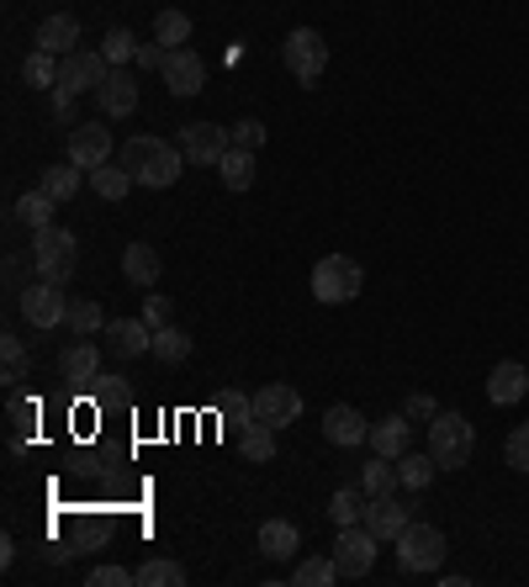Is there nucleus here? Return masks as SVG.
Returning a JSON list of instances; mask_svg holds the SVG:
<instances>
[{"mask_svg": "<svg viewBox=\"0 0 529 587\" xmlns=\"http://www.w3.org/2000/svg\"><path fill=\"white\" fill-rule=\"evenodd\" d=\"M504 455H508V465H514V471H529V423H519V429L508 434Z\"/></svg>", "mask_w": 529, "mask_h": 587, "instance_id": "nucleus-40", "label": "nucleus"}, {"mask_svg": "<svg viewBox=\"0 0 529 587\" xmlns=\"http://www.w3.org/2000/svg\"><path fill=\"white\" fill-rule=\"evenodd\" d=\"M365 530L376 539H397L408 530V509H403L392 492H382V497H371V509H365Z\"/></svg>", "mask_w": 529, "mask_h": 587, "instance_id": "nucleus-18", "label": "nucleus"}, {"mask_svg": "<svg viewBox=\"0 0 529 587\" xmlns=\"http://www.w3.org/2000/svg\"><path fill=\"white\" fill-rule=\"evenodd\" d=\"M32 43L43 53H53V59H64V53H74V43H80V22H74V17H49V22L38 27Z\"/></svg>", "mask_w": 529, "mask_h": 587, "instance_id": "nucleus-22", "label": "nucleus"}, {"mask_svg": "<svg viewBox=\"0 0 529 587\" xmlns=\"http://www.w3.org/2000/svg\"><path fill=\"white\" fill-rule=\"evenodd\" d=\"M112 74V64H106V53L101 49H74L59 59V96H80V91H101V80Z\"/></svg>", "mask_w": 529, "mask_h": 587, "instance_id": "nucleus-7", "label": "nucleus"}, {"mask_svg": "<svg viewBox=\"0 0 529 587\" xmlns=\"http://www.w3.org/2000/svg\"><path fill=\"white\" fill-rule=\"evenodd\" d=\"M217 170H222V186H228V191H249V186H255V154H249V148H228Z\"/></svg>", "mask_w": 529, "mask_h": 587, "instance_id": "nucleus-28", "label": "nucleus"}, {"mask_svg": "<svg viewBox=\"0 0 529 587\" xmlns=\"http://www.w3.org/2000/svg\"><path fill=\"white\" fill-rule=\"evenodd\" d=\"M0 360H6V387H17V381L27 376V349H22V339H11V334H6V339H0Z\"/></svg>", "mask_w": 529, "mask_h": 587, "instance_id": "nucleus-39", "label": "nucleus"}, {"mask_svg": "<svg viewBox=\"0 0 529 587\" xmlns=\"http://www.w3.org/2000/svg\"><path fill=\"white\" fill-rule=\"evenodd\" d=\"M11 423H17V429H32V423H38V402H27V397H11Z\"/></svg>", "mask_w": 529, "mask_h": 587, "instance_id": "nucleus-43", "label": "nucleus"}, {"mask_svg": "<svg viewBox=\"0 0 529 587\" xmlns=\"http://www.w3.org/2000/svg\"><path fill=\"white\" fill-rule=\"evenodd\" d=\"M74 260H80V244H74L70 228H38L32 233V265H38V275L43 281H53V286H64L74 275Z\"/></svg>", "mask_w": 529, "mask_h": 587, "instance_id": "nucleus-3", "label": "nucleus"}, {"mask_svg": "<svg viewBox=\"0 0 529 587\" xmlns=\"http://www.w3.org/2000/svg\"><path fill=\"white\" fill-rule=\"evenodd\" d=\"M122 165H127V175H133L138 186L165 191V186L180 180L186 154H180V144H169V138H148V133H138V138H127V144H122Z\"/></svg>", "mask_w": 529, "mask_h": 587, "instance_id": "nucleus-1", "label": "nucleus"}, {"mask_svg": "<svg viewBox=\"0 0 529 587\" xmlns=\"http://www.w3.org/2000/svg\"><path fill=\"white\" fill-rule=\"evenodd\" d=\"M175 144L186 154V165H201V170H207V165H222V154L234 148V133L217 123H186Z\"/></svg>", "mask_w": 529, "mask_h": 587, "instance_id": "nucleus-8", "label": "nucleus"}, {"mask_svg": "<svg viewBox=\"0 0 529 587\" xmlns=\"http://www.w3.org/2000/svg\"><path fill=\"white\" fill-rule=\"evenodd\" d=\"M22 74H27V85L49 91V85H59V59L43 53V49H32V53H27V64H22Z\"/></svg>", "mask_w": 529, "mask_h": 587, "instance_id": "nucleus-34", "label": "nucleus"}, {"mask_svg": "<svg viewBox=\"0 0 529 587\" xmlns=\"http://www.w3.org/2000/svg\"><path fill=\"white\" fill-rule=\"evenodd\" d=\"M392 545H397V566H403L408 577L439 572V562H445V535H439L434 524H408V530L392 539Z\"/></svg>", "mask_w": 529, "mask_h": 587, "instance_id": "nucleus-6", "label": "nucleus"}, {"mask_svg": "<svg viewBox=\"0 0 529 587\" xmlns=\"http://www.w3.org/2000/svg\"><path fill=\"white\" fill-rule=\"evenodd\" d=\"M361 488L371 492V497H382V492H392V488H403V482H397V461H386V455H376V461L365 465Z\"/></svg>", "mask_w": 529, "mask_h": 587, "instance_id": "nucleus-36", "label": "nucleus"}, {"mask_svg": "<svg viewBox=\"0 0 529 587\" xmlns=\"http://www.w3.org/2000/svg\"><path fill=\"white\" fill-rule=\"evenodd\" d=\"M297 545H302L297 524H287V518H264V524H260V551L270 556V562H291V556H297Z\"/></svg>", "mask_w": 529, "mask_h": 587, "instance_id": "nucleus-21", "label": "nucleus"}, {"mask_svg": "<svg viewBox=\"0 0 529 587\" xmlns=\"http://www.w3.org/2000/svg\"><path fill=\"white\" fill-rule=\"evenodd\" d=\"M96 101H101L106 117H133V112H138V80H133L127 70H112L106 80H101Z\"/></svg>", "mask_w": 529, "mask_h": 587, "instance_id": "nucleus-16", "label": "nucleus"}, {"mask_svg": "<svg viewBox=\"0 0 529 587\" xmlns=\"http://www.w3.org/2000/svg\"><path fill=\"white\" fill-rule=\"evenodd\" d=\"M38 186H43L53 201H74V191H80V165H49V170L38 175Z\"/></svg>", "mask_w": 529, "mask_h": 587, "instance_id": "nucleus-32", "label": "nucleus"}, {"mask_svg": "<svg viewBox=\"0 0 529 587\" xmlns=\"http://www.w3.org/2000/svg\"><path fill=\"white\" fill-rule=\"evenodd\" d=\"M138 583H144V587H180V583H186V566H180V562H159V556H154L148 566H138Z\"/></svg>", "mask_w": 529, "mask_h": 587, "instance_id": "nucleus-37", "label": "nucleus"}, {"mask_svg": "<svg viewBox=\"0 0 529 587\" xmlns=\"http://www.w3.org/2000/svg\"><path fill=\"white\" fill-rule=\"evenodd\" d=\"M323 434H329V444H339V450H355V444L371 440V418H365L361 408H350V402H339V408L323 413Z\"/></svg>", "mask_w": 529, "mask_h": 587, "instance_id": "nucleus-13", "label": "nucleus"}, {"mask_svg": "<svg viewBox=\"0 0 529 587\" xmlns=\"http://www.w3.org/2000/svg\"><path fill=\"white\" fill-rule=\"evenodd\" d=\"M159 270H165V260H159V249L154 244H127L122 249V275H127L133 286H154Z\"/></svg>", "mask_w": 529, "mask_h": 587, "instance_id": "nucleus-20", "label": "nucleus"}, {"mask_svg": "<svg viewBox=\"0 0 529 587\" xmlns=\"http://www.w3.org/2000/svg\"><path fill=\"white\" fill-rule=\"evenodd\" d=\"M22 313L32 318V328H64L70 296H64V286H53V281H38V286L22 292Z\"/></svg>", "mask_w": 529, "mask_h": 587, "instance_id": "nucleus-10", "label": "nucleus"}, {"mask_svg": "<svg viewBox=\"0 0 529 587\" xmlns=\"http://www.w3.org/2000/svg\"><path fill=\"white\" fill-rule=\"evenodd\" d=\"M376 545L382 539L371 535L365 524H350V530H339L334 539V562L344 577H371V566H376Z\"/></svg>", "mask_w": 529, "mask_h": 587, "instance_id": "nucleus-9", "label": "nucleus"}, {"mask_svg": "<svg viewBox=\"0 0 529 587\" xmlns=\"http://www.w3.org/2000/svg\"><path fill=\"white\" fill-rule=\"evenodd\" d=\"M106 339H112V349H117L122 360H138V355H154V328L138 318H112L106 328H101Z\"/></svg>", "mask_w": 529, "mask_h": 587, "instance_id": "nucleus-15", "label": "nucleus"}, {"mask_svg": "<svg viewBox=\"0 0 529 587\" xmlns=\"http://www.w3.org/2000/svg\"><path fill=\"white\" fill-rule=\"evenodd\" d=\"M529 391V370L519 360H498L492 376H487V397H492V408H514V402H525Z\"/></svg>", "mask_w": 529, "mask_h": 587, "instance_id": "nucleus-17", "label": "nucleus"}, {"mask_svg": "<svg viewBox=\"0 0 529 587\" xmlns=\"http://www.w3.org/2000/svg\"><path fill=\"white\" fill-rule=\"evenodd\" d=\"M133 59H138V70H165V49L159 43H138Z\"/></svg>", "mask_w": 529, "mask_h": 587, "instance_id": "nucleus-45", "label": "nucleus"}, {"mask_svg": "<svg viewBox=\"0 0 529 587\" xmlns=\"http://www.w3.org/2000/svg\"><path fill=\"white\" fill-rule=\"evenodd\" d=\"M371 450L386 455V461H397V455H408V413H386L371 423Z\"/></svg>", "mask_w": 529, "mask_h": 587, "instance_id": "nucleus-19", "label": "nucleus"}, {"mask_svg": "<svg viewBox=\"0 0 529 587\" xmlns=\"http://www.w3.org/2000/svg\"><path fill=\"white\" fill-rule=\"evenodd\" d=\"M154 355H159L165 366H186V360H191V334H186V328H175V323L154 328Z\"/></svg>", "mask_w": 529, "mask_h": 587, "instance_id": "nucleus-26", "label": "nucleus"}, {"mask_svg": "<svg viewBox=\"0 0 529 587\" xmlns=\"http://www.w3.org/2000/svg\"><path fill=\"white\" fill-rule=\"evenodd\" d=\"M339 577H344V572H339L334 556H313V562H302L291 572V587H329V583H339Z\"/></svg>", "mask_w": 529, "mask_h": 587, "instance_id": "nucleus-31", "label": "nucleus"}, {"mask_svg": "<svg viewBox=\"0 0 529 587\" xmlns=\"http://www.w3.org/2000/svg\"><path fill=\"white\" fill-rule=\"evenodd\" d=\"M186 38H191V17H186V11H159V17H154V43L165 53L180 49Z\"/></svg>", "mask_w": 529, "mask_h": 587, "instance_id": "nucleus-29", "label": "nucleus"}, {"mask_svg": "<svg viewBox=\"0 0 529 587\" xmlns=\"http://www.w3.org/2000/svg\"><path fill=\"white\" fill-rule=\"evenodd\" d=\"M239 444H243V455L249 461H276V429L264 423V418H243L239 423Z\"/></svg>", "mask_w": 529, "mask_h": 587, "instance_id": "nucleus-25", "label": "nucleus"}, {"mask_svg": "<svg viewBox=\"0 0 529 587\" xmlns=\"http://www.w3.org/2000/svg\"><path fill=\"white\" fill-rule=\"evenodd\" d=\"M64 328H70V334H80V339H85V334H101V328H106V313H101L96 302H70V318H64Z\"/></svg>", "mask_w": 529, "mask_h": 587, "instance_id": "nucleus-35", "label": "nucleus"}, {"mask_svg": "<svg viewBox=\"0 0 529 587\" xmlns=\"http://www.w3.org/2000/svg\"><path fill=\"white\" fill-rule=\"evenodd\" d=\"M101 53H106V64H112V70H122V64L138 53V43H133V32H127V27H112V32H106V43H101Z\"/></svg>", "mask_w": 529, "mask_h": 587, "instance_id": "nucleus-38", "label": "nucleus"}, {"mask_svg": "<svg viewBox=\"0 0 529 587\" xmlns=\"http://www.w3.org/2000/svg\"><path fill=\"white\" fill-rule=\"evenodd\" d=\"M434 471H439V465H434V455H397V482H403V488L408 492H424L434 482Z\"/></svg>", "mask_w": 529, "mask_h": 587, "instance_id": "nucleus-30", "label": "nucleus"}, {"mask_svg": "<svg viewBox=\"0 0 529 587\" xmlns=\"http://www.w3.org/2000/svg\"><path fill=\"white\" fill-rule=\"evenodd\" d=\"M85 583L91 587H127V583H138V572H127V566H96Z\"/></svg>", "mask_w": 529, "mask_h": 587, "instance_id": "nucleus-41", "label": "nucleus"}, {"mask_svg": "<svg viewBox=\"0 0 529 587\" xmlns=\"http://www.w3.org/2000/svg\"><path fill=\"white\" fill-rule=\"evenodd\" d=\"M112 159V133L96 123H80L70 133V165H80V170H96V165H106Z\"/></svg>", "mask_w": 529, "mask_h": 587, "instance_id": "nucleus-14", "label": "nucleus"}, {"mask_svg": "<svg viewBox=\"0 0 529 587\" xmlns=\"http://www.w3.org/2000/svg\"><path fill=\"white\" fill-rule=\"evenodd\" d=\"M365 509H371V492H365V488H339L334 497H329V518H334L339 530L365 524Z\"/></svg>", "mask_w": 529, "mask_h": 587, "instance_id": "nucleus-23", "label": "nucleus"}, {"mask_svg": "<svg viewBox=\"0 0 529 587\" xmlns=\"http://www.w3.org/2000/svg\"><path fill=\"white\" fill-rule=\"evenodd\" d=\"M365 286L361 265L350 260V254H323L313 265V296L318 302H329V307H339V302H355Z\"/></svg>", "mask_w": 529, "mask_h": 587, "instance_id": "nucleus-4", "label": "nucleus"}, {"mask_svg": "<svg viewBox=\"0 0 529 587\" xmlns=\"http://www.w3.org/2000/svg\"><path fill=\"white\" fill-rule=\"evenodd\" d=\"M228 133H234V148H249V154L264 144V127L260 123H239V127H228Z\"/></svg>", "mask_w": 529, "mask_h": 587, "instance_id": "nucleus-42", "label": "nucleus"}, {"mask_svg": "<svg viewBox=\"0 0 529 587\" xmlns=\"http://www.w3.org/2000/svg\"><path fill=\"white\" fill-rule=\"evenodd\" d=\"M53 207H59V201H53V196L38 186V191H27L22 201H17V218H22L27 228L38 233V228H49V222H53Z\"/></svg>", "mask_w": 529, "mask_h": 587, "instance_id": "nucleus-33", "label": "nucleus"}, {"mask_svg": "<svg viewBox=\"0 0 529 587\" xmlns=\"http://www.w3.org/2000/svg\"><path fill=\"white\" fill-rule=\"evenodd\" d=\"M297 413H302V391L287 387V381H270V387L255 391V418H264L270 429H287Z\"/></svg>", "mask_w": 529, "mask_h": 587, "instance_id": "nucleus-11", "label": "nucleus"}, {"mask_svg": "<svg viewBox=\"0 0 529 587\" xmlns=\"http://www.w3.org/2000/svg\"><path fill=\"white\" fill-rule=\"evenodd\" d=\"M59 370H64V381H96L101 376V349L96 344H70V349L59 355Z\"/></svg>", "mask_w": 529, "mask_h": 587, "instance_id": "nucleus-24", "label": "nucleus"}, {"mask_svg": "<svg viewBox=\"0 0 529 587\" xmlns=\"http://www.w3.org/2000/svg\"><path fill=\"white\" fill-rule=\"evenodd\" d=\"M477 450V429L466 423L460 413H434L429 418V455L439 471H460Z\"/></svg>", "mask_w": 529, "mask_h": 587, "instance_id": "nucleus-2", "label": "nucleus"}, {"mask_svg": "<svg viewBox=\"0 0 529 587\" xmlns=\"http://www.w3.org/2000/svg\"><path fill=\"white\" fill-rule=\"evenodd\" d=\"M281 59H287V70L297 74V85H318L323 70H329V38H323L318 27H297V32H287Z\"/></svg>", "mask_w": 529, "mask_h": 587, "instance_id": "nucleus-5", "label": "nucleus"}, {"mask_svg": "<svg viewBox=\"0 0 529 587\" xmlns=\"http://www.w3.org/2000/svg\"><path fill=\"white\" fill-rule=\"evenodd\" d=\"M439 408H434V397H408V418H434Z\"/></svg>", "mask_w": 529, "mask_h": 587, "instance_id": "nucleus-46", "label": "nucleus"}, {"mask_svg": "<svg viewBox=\"0 0 529 587\" xmlns=\"http://www.w3.org/2000/svg\"><path fill=\"white\" fill-rule=\"evenodd\" d=\"M165 85H169V96H196V91L207 85V64H201V53L169 49L165 53Z\"/></svg>", "mask_w": 529, "mask_h": 587, "instance_id": "nucleus-12", "label": "nucleus"}, {"mask_svg": "<svg viewBox=\"0 0 529 587\" xmlns=\"http://www.w3.org/2000/svg\"><path fill=\"white\" fill-rule=\"evenodd\" d=\"M91 186H96V196H106V201H122V196L133 191V186H138V180H133V175H127V165H112V159H106V165H96V170H91Z\"/></svg>", "mask_w": 529, "mask_h": 587, "instance_id": "nucleus-27", "label": "nucleus"}, {"mask_svg": "<svg viewBox=\"0 0 529 587\" xmlns=\"http://www.w3.org/2000/svg\"><path fill=\"white\" fill-rule=\"evenodd\" d=\"M144 323H148V328H165V323H169V302H165V296H148V302H144Z\"/></svg>", "mask_w": 529, "mask_h": 587, "instance_id": "nucleus-44", "label": "nucleus"}]
</instances>
